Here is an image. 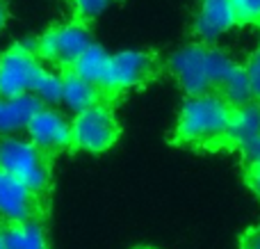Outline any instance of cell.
<instances>
[{
    "label": "cell",
    "instance_id": "obj_1",
    "mask_svg": "<svg viewBox=\"0 0 260 249\" xmlns=\"http://www.w3.org/2000/svg\"><path fill=\"white\" fill-rule=\"evenodd\" d=\"M167 71L176 78L180 89L192 94H215L233 105L251 101L244 78V69L226 50L215 44L197 41L187 44L167 62Z\"/></svg>",
    "mask_w": 260,
    "mask_h": 249
},
{
    "label": "cell",
    "instance_id": "obj_2",
    "mask_svg": "<svg viewBox=\"0 0 260 249\" xmlns=\"http://www.w3.org/2000/svg\"><path fill=\"white\" fill-rule=\"evenodd\" d=\"M238 105L215 94H192L178 110L169 142L192 153H235L233 123Z\"/></svg>",
    "mask_w": 260,
    "mask_h": 249
},
{
    "label": "cell",
    "instance_id": "obj_3",
    "mask_svg": "<svg viewBox=\"0 0 260 249\" xmlns=\"http://www.w3.org/2000/svg\"><path fill=\"white\" fill-rule=\"evenodd\" d=\"M0 169L48 201L53 190V158L30 140L5 135L0 140Z\"/></svg>",
    "mask_w": 260,
    "mask_h": 249
},
{
    "label": "cell",
    "instance_id": "obj_4",
    "mask_svg": "<svg viewBox=\"0 0 260 249\" xmlns=\"http://www.w3.org/2000/svg\"><path fill=\"white\" fill-rule=\"evenodd\" d=\"M91 44L94 39L89 35V25L71 18L69 23L50 25L32 44V50L41 62H50L57 71H62V69H71Z\"/></svg>",
    "mask_w": 260,
    "mask_h": 249
},
{
    "label": "cell",
    "instance_id": "obj_5",
    "mask_svg": "<svg viewBox=\"0 0 260 249\" xmlns=\"http://www.w3.org/2000/svg\"><path fill=\"white\" fill-rule=\"evenodd\" d=\"M73 151L87 153H105L121 137V123L114 114V105L96 103L87 110L76 112L71 121Z\"/></svg>",
    "mask_w": 260,
    "mask_h": 249
},
{
    "label": "cell",
    "instance_id": "obj_6",
    "mask_svg": "<svg viewBox=\"0 0 260 249\" xmlns=\"http://www.w3.org/2000/svg\"><path fill=\"white\" fill-rule=\"evenodd\" d=\"M167 73V62L153 50H121L110 57V82L117 96L144 89Z\"/></svg>",
    "mask_w": 260,
    "mask_h": 249
},
{
    "label": "cell",
    "instance_id": "obj_7",
    "mask_svg": "<svg viewBox=\"0 0 260 249\" xmlns=\"http://www.w3.org/2000/svg\"><path fill=\"white\" fill-rule=\"evenodd\" d=\"M44 67L32 46L14 44L0 55V96H18L32 91L39 69Z\"/></svg>",
    "mask_w": 260,
    "mask_h": 249
},
{
    "label": "cell",
    "instance_id": "obj_8",
    "mask_svg": "<svg viewBox=\"0 0 260 249\" xmlns=\"http://www.w3.org/2000/svg\"><path fill=\"white\" fill-rule=\"evenodd\" d=\"M48 201L32 192L25 183L0 169V222L44 220Z\"/></svg>",
    "mask_w": 260,
    "mask_h": 249
},
{
    "label": "cell",
    "instance_id": "obj_9",
    "mask_svg": "<svg viewBox=\"0 0 260 249\" xmlns=\"http://www.w3.org/2000/svg\"><path fill=\"white\" fill-rule=\"evenodd\" d=\"M27 137L32 144H37L44 153L55 158L57 153H69L73 151V131L71 121L64 114H59L53 108H41L30 123L25 126Z\"/></svg>",
    "mask_w": 260,
    "mask_h": 249
},
{
    "label": "cell",
    "instance_id": "obj_10",
    "mask_svg": "<svg viewBox=\"0 0 260 249\" xmlns=\"http://www.w3.org/2000/svg\"><path fill=\"white\" fill-rule=\"evenodd\" d=\"M231 27H238L231 0H199V9L192 25V35L199 41L215 44Z\"/></svg>",
    "mask_w": 260,
    "mask_h": 249
},
{
    "label": "cell",
    "instance_id": "obj_11",
    "mask_svg": "<svg viewBox=\"0 0 260 249\" xmlns=\"http://www.w3.org/2000/svg\"><path fill=\"white\" fill-rule=\"evenodd\" d=\"M233 144L235 151L244 160H258L260 158V103L258 101H247L238 105L233 123Z\"/></svg>",
    "mask_w": 260,
    "mask_h": 249
},
{
    "label": "cell",
    "instance_id": "obj_12",
    "mask_svg": "<svg viewBox=\"0 0 260 249\" xmlns=\"http://www.w3.org/2000/svg\"><path fill=\"white\" fill-rule=\"evenodd\" d=\"M41 108H44V101L32 91L18 96H0V135L5 137L23 131Z\"/></svg>",
    "mask_w": 260,
    "mask_h": 249
},
{
    "label": "cell",
    "instance_id": "obj_13",
    "mask_svg": "<svg viewBox=\"0 0 260 249\" xmlns=\"http://www.w3.org/2000/svg\"><path fill=\"white\" fill-rule=\"evenodd\" d=\"M110 57H112V55L105 48H101L99 44H91L89 48L78 57V62L71 67V71H76L80 78L89 80L91 85H96L101 91H105L112 103H119L121 96L114 94L112 82H110Z\"/></svg>",
    "mask_w": 260,
    "mask_h": 249
},
{
    "label": "cell",
    "instance_id": "obj_14",
    "mask_svg": "<svg viewBox=\"0 0 260 249\" xmlns=\"http://www.w3.org/2000/svg\"><path fill=\"white\" fill-rule=\"evenodd\" d=\"M59 78H62V101L69 110H73V112L87 110L96 103L117 105L110 101V96L105 94V91H101L96 85H91L89 80L80 78L76 71H71V69H62V71H59Z\"/></svg>",
    "mask_w": 260,
    "mask_h": 249
},
{
    "label": "cell",
    "instance_id": "obj_15",
    "mask_svg": "<svg viewBox=\"0 0 260 249\" xmlns=\"http://www.w3.org/2000/svg\"><path fill=\"white\" fill-rule=\"evenodd\" d=\"M0 231H3L5 249H50L44 220L0 222Z\"/></svg>",
    "mask_w": 260,
    "mask_h": 249
},
{
    "label": "cell",
    "instance_id": "obj_16",
    "mask_svg": "<svg viewBox=\"0 0 260 249\" xmlns=\"http://www.w3.org/2000/svg\"><path fill=\"white\" fill-rule=\"evenodd\" d=\"M32 94L39 96L44 105L62 101V78H59V73H53L46 67H41L35 82H32Z\"/></svg>",
    "mask_w": 260,
    "mask_h": 249
},
{
    "label": "cell",
    "instance_id": "obj_17",
    "mask_svg": "<svg viewBox=\"0 0 260 249\" xmlns=\"http://www.w3.org/2000/svg\"><path fill=\"white\" fill-rule=\"evenodd\" d=\"M235 25L260 27V0H231Z\"/></svg>",
    "mask_w": 260,
    "mask_h": 249
},
{
    "label": "cell",
    "instance_id": "obj_18",
    "mask_svg": "<svg viewBox=\"0 0 260 249\" xmlns=\"http://www.w3.org/2000/svg\"><path fill=\"white\" fill-rule=\"evenodd\" d=\"M110 0H71L73 5V21H80L85 25L94 23L105 12Z\"/></svg>",
    "mask_w": 260,
    "mask_h": 249
},
{
    "label": "cell",
    "instance_id": "obj_19",
    "mask_svg": "<svg viewBox=\"0 0 260 249\" xmlns=\"http://www.w3.org/2000/svg\"><path fill=\"white\" fill-rule=\"evenodd\" d=\"M242 69H244V78H247L249 96H251V101L260 103V46L242 62Z\"/></svg>",
    "mask_w": 260,
    "mask_h": 249
},
{
    "label": "cell",
    "instance_id": "obj_20",
    "mask_svg": "<svg viewBox=\"0 0 260 249\" xmlns=\"http://www.w3.org/2000/svg\"><path fill=\"white\" fill-rule=\"evenodd\" d=\"M242 178H244V185L260 199V158L258 160H244L242 163Z\"/></svg>",
    "mask_w": 260,
    "mask_h": 249
},
{
    "label": "cell",
    "instance_id": "obj_21",
    "mask_svg": "<svg viewBox=\"0 0 260 249\" xmlns=\"http://www.w3.org/2000/svg\"><path fill=\"white\" fill-rule=\"evenodd\" d=\"M238 249H260V224H253L240 236Z\"/></svg>",
    "mask_w": 260,
    "mask_h": 249
},
{
    "label": "cell",
    "instance_id": "obj_22",
    "mask_svg": "<svg viewBox=\"0 0 260 249\" xmlns=\"http://www.w3.org/2000/svg\"><path fill=\"white\" fill-rule=\"evenodd\" d=\"M7 18H9V9L5 5V0H0V30L7 25Z\"/></svg>",
    "mask_w": 260,
    "mask_h": 249
},
{
    "label": "cell",
    "instance_id": "obj_23",
    "mask_svg": "<svg viewBox=\"0 0 260 249\" xmlns=\"http://www.w3.org/2000/svg\"><path fill=\"white\" fill-rule=\"evenodd\" d=\"M0 249H5V245H3V231H0Z\"/></svg>",
    "mask_w": 260,
    "mask_h": 249
},
{
    "label": "cell",
    "instance_id": "obj_24",
    "mask_svg": "<svg viewBox=\"0 0 260 249\" xmlns=\"http://www.w3.org/2000/svg\"><path fill=\"white\" fill-rule=\"evenodd\" d=\"M137 249H155V247H137Z\"/></svg>",
    "mask_w": 260,
    "mask_h": 249
}]
</instances>
